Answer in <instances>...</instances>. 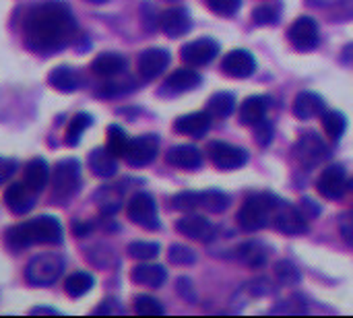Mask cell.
Listing matches in <instances>:
<instances>
[{
  "instance_id": "6da1fadb",
  "label": "cell",
  "mask_w": 353,
  "mask_h": 318,
  "mask_svg": "<svg viewBox=\"0 0 353 318\" xmlns=\"http://www.w3.org/2000/svg\"><path fill=\"white\" fill-rule=\"evenodd\" d=\"M79 33L70 6L62 0H41L23 19V39L31 52L56 54L70 46Z\"/></svg>"
},
{
  "instance_id": "7a4b0ae2",
  "label": "cell",
  "mask_w": 353,
  "mask_h": 318,
  "mask_svg": "<svg viewBox=\"0 0 353 318\" xmlns=\"http://www.w3.org/2000/svg\"><path fill=\"white\" fill-rule=\"evenodd\" d=\"M62 242V226L56 217L39 215L35 219L23 221L6 232V244L10 248H29L35 244H60Z\"/></svg>"
},
{
  "instance_id": "3957f363",
  "label": "cell",
  "mask_w": 353,
  "mask_h": 318,
  "mask_svg": "<svg viewBox=\"0 0 353 318\" xmlns=\"http://www.w3.org/2000/svg\"><path fill=\"white\" fill-rule=\"evenodd\" d=\"M279 203H281V201H279L275 195H271V192H256V195H250V197L242 203V207H240V211H238V215H236L238 226H240L244 232H259V230L267 228V226L271 223L273 213H275V209L279 207Z\"/></svg>"
},
{
  "instance_id": "277c9868",
  "label": "cell",
  "mask_w": 353,
  "mask_h": 318,
  "mask_svg": "<svg viewBox=\"0 0 353 318\" xmlns=\"http://www.w3.org/2000/svg\"><path fill=\"white\" fill-rule=\"evenodd\" d=\"M62 271H64V259L60 255H56V252H46V255L33 257L27 263L25 279L31 286L46 288V286H52L54 281H58Z\"/></svg>"
},
{
  "instance_id": "5b68a950",
  "label": "cell",
  "mask_w": 353,
  "mask_h": 318,
  "mask_svg": "<svg viewBox=\"0 0 353 318\" xmlns=\"http://www.w3.org/2000/svg\"><path fill=\"white\" fill-rule=\"evenodd\" d=\"M81 163L77 159H62L52 174V197L66 203L81 188Z\"/></svg>"
},
{
  "instance_id": "8992f818",
  "label": "cell",
  "mask_w": 353,
  "mask_h": 318,
  "mask_svg": "<svg viewBox=\"0 0 353 318\" xmlns=\"http://www.w3.org/2000/svg\"><path fill=\"white\" fill-rule=\"evenodd\" d=\"M331 155V149L327 147V143L314 132V130H308L304 132L296 147H294V159L302 166V168H316L321 161L329 159Z\"/></svg>"
},
{
  "instance_id": "52a82bcc",
  "label": "cell",
  "mask_w": 353,
  "mask_h": 318,
  "mask_svg": "<svg viewBox=\"0 0 353 318\" xmlns=\"http://www.w3.org/2000/svg\"><path fill=\"white\" fill-rule=\"evenodd\" d=\"M128 219L132 223H137L143 230H159V219H157V205L155 199L149 192H137L130 201H128Z\"/></svg>"
},
{
  "instance_id": "ba28073f",
  "label": "cell",
  "mask_w": 353,
  "mask_h": 318,
  "mask_svg": "<svg viewBox=\"0 0 353 318\" xmlns=\"http://www.w3.org/2000/svg\"><path fill=\"white\" fill-rule=\"evenodd\" d=\"M207 155L213 161V166L219 168V170H238V168L246 166V161H248L246 149L223 143V141L209 143L207 145Z\"/></svg>"
},
{
  "instance_id": "9c48e42d",
  "label": "cell",
  "mask_w": 353,
  "mask_h": 318,
  "mask_svg": "<svg viewBox=\"0 0 353 318\" xmlns=\"http://www.w3.org/2000/svg\"><path fill=\"white\" fill-rule=\"evenodd\" d=\"M271 223H273V228L277 232L288 234V236H300V234H306L308 232V219L304 217V213L300 211V207L288 205L283 201L275 209Z\"/></svg>"
},
{
  "instance_id": "30bf717a",
  "label": "cell",
  "mask_w": 353,
  "mask_h": 318,
  "mask_svg": "<svg viewBox=\"0 0 353 318\" xmlns=\"http://www.w3.org/2000/svg\"><path fill=\"white\" fill-rule=\"evenodd\" d=\"M288 39L300 52L314 50L319 46V41H321L319 23L312 17H300V19H296L292 23V27L288 29Z\"/></svg>"
},
{
  "instance_id": "8fae6325",
  "label": "cell",
  "mask_w": 353,
  "mask_h": 318,
  "mask_svg": "<svg viewBox=\"0 0 353 318\" xmlns=\"http://www.w3.org/2000/svg\"><path fill=\"white\" fill-rule=\"evenodd\" d=\"M157 153H159V139L155 135H143V137L130 139L124 159L132 168H143V166H149L157 157Z\"/></svg>"
},
{
  "instance_id": "7c38bea8",
  "label": "cell",
  "mask_w": 353,
  "mask_h": 318,
  "mask_svg": "<svg viewBox=\"0 0 353 318\" xmlns=\"http://www.w3.org/2000/svg\"><path fill=\"white\" fill-rule=\"evenodd\" d=\"M182 60L188 66H205L209 62H213V58L219 54V43L211 37H201L194 41H188L186 46H182Z\"/></svg>"
},
{
  "instance_id": "4fadbf2b",
  "label": "cell",
  "mask_w": 353,
  "mask_h": 318,
  "mask_svg": "<svg viewBox=\"0 0 353 318\" xmlns=\"http://www.w3.org/2000/svg\"><path fill=\"white\" fill-rule=\"evenodd\" d=\"M345 188H347V176H345V170L341 166L325 168L316 180V190L321 192V197H325L329 201L341 199Z\"/></svg>"
},
{
  "instance_id": "5bb4252c",
  "label": "cell",
  "mask_w": 353,
  "mask_h": 318,
  "mask_svg": "<svg viewBox=\"0 0 353 318\" xmlns=\"http://www.w3.org/2000/svg\"><path fill=\"white\" fill-rule=\"evenodd\" d=\"M221 70L234 79H248L256 70V60L248 50H232L223 56Z\"/></svg>"
},
{
  "instance_id": "9a60e30c",
  "label": "cell",
  "mask_w": 353,
  "mask_h": 318,
  "mask_svg": "<svg viewBox=\"0 0 353 318\" xmlns=\"http://www.w3.org/2000/svg\"><path fill=\"white\" fill-rule=\"evenodd\" d=\"M170 60H172V56L168 50L149 48V50L141 52V56H139V72L145 81H153L170 66Z\"/></svg>"
},
{
  "instance_id": "2e32d148",
  "label": "cell",
  "mask_w": 353,
  "mask_h": 318,
  "mask_svg": "<svg viewBox=\"0 0 353 318\" xmlns=\"http://www.w3.org/2000/svg\"><path fill=\"white\" fill-rule=\"evenodd\" d=\"M159 27L170 37H182L190 31V12L184 6H172L159 14Z\"/></svg>"
},
{
  "instance_id": "e0dca14e",
  "label": "cell",
  "mask_w": 353,
  "mask_h": 318,
  "mask_svg": "<svg viewBox=\"0 0 353 318\" xmlns=\"http://www.w3.org/2000/svg\"><path fill=\"white\" fill-rule=\"evenodd\" d=\"M201 74L192 68H178L174 70L161 85V95H182L192 91L201 85Z\"/></svg>"
},
{
  "instance_id": "ac0fdd59",
  "label": "cell",
  "mask_w": 353,
  "mask_h": 318,
  "mask_svg": "<svg viewBox=\"0 0 353 318\" xmlns=\"http://www.w3.org/2000/svg\"><path fill=\"white\" fill-rule=\"evenodd\" d=\"M4 203L14 215H25L35 207V192L25 182H12L4 190Z\"/></svg>"
},
{
  "instance_id": "d6986e66",
  "label": "cell",
  "mask_w": 353,
  "mask_h": 318,
  "mask_svg": "<svg viewBox=\"0 0 353 318\" xmlns=\"http://www.w3.org/2000/svg\"><path fill=\"white\" fill-rule=\"evenodd\" d=\"M176 232L190 238V240H211L215 234V228L209 219H205L203 215H184L182 219L176 221Z\"/></svg>"
},
{
  "instance_id": "ffe728a7",
  "label": "cell",
  "mask_w": 353,
  "mask_h": 318,
  "mask_svg": "<svg viewBox=\"0 0 353 318\" xmlns=\"http://www.w3.org/2000/svg\"><path fill=\"white\" fill-rule=\"evenodd\" d=\"M209 128H211V114L209 112H192V114L180 116L174 122V130L178 135L194 137V139L205 137Z\"/></svg>"
},
{
  "instance_id": "44dd1931",
  "label": "cell",
  "mask_w": 353,
  "mask_h": 318,
  "mask_svg": "<svg viewBox=\"0 0 353 318\" xmlns=\"http://www.w3.org/2000/svg\"><path fill=\"white\" fill-rule=\"evenodd\" d=\"M165 161L180 170H199L203 166V153L194 145H176L165 153Z\"/></svg>"
},
{
  "instance_id": "7402d4cb",
  "label": "cell",
  "mask_w": 353,
  "mask_h": 318,
  "mask_svg": "<svg viewBox=\"0 0 353 318\" xmlns=\"http://www.w3.org/2000/svg\"><path fill=\"white\" fill-rule=\"evenodd\" d=\"M128 62L122 54H114V52H103L99 54L93 62H91V70L97 74V77H103V79H114V77H120L124 70H126Z\"/></svg>"
},
{
  "instance_id": "603a6c76",
  "label": "cell",
  "mask_w": 353,
  "mask_h": 318,
  "mask_svg": "<svg viewBox=\"0 0 353 318\" xmlns=\"http://www.w3.org/2000/svg\"><path fill=\"white\" fill-rule=\"evenodd\" d=\"M292 112L300 120H310V118L321 116L325 112V101H323L321 95H316L312 91H302V93L296 95Z\"/></svg>"
},
{
  "instance_id": "cb8c5ba5",
  "label": "cell",
  "mask_w": 353,
  "mask_h": 318,
  "mask_svg": "<svg viewBox=\"0 0 353 318\" xmlns=\"http://www.w3.org/2000/svg\"><path fill=\"white\" fill-rule=\"evenodd\" d=\"M130 279L137 286H145V288H161L168 279V271L161 265H137L130 271Z\"/></svg>"
},
{
  "instance_id": "d4e9b609",
  "label": "cell",
  "mask_w": 353,
  "mask_h": 318,
  "mask_svg": "<svg viewBox=\"0 0 353 318\" xmlns=\"http://www.w3.org/2000/svg\"><path fill=\"white\" fill-rule=\"evenodd\" d=\"M267 97L263 95H250L242 101L240 110H238V116H240V122L246 124V126H254L256 122L265 120L267 116Z\"/></svg>"
},
{
  "instance_id": "484cf974",
  "label": "cell",
  "mask_w": 353,
  "mask_h": 318,
  "mask_svg": "<svg viewBox=\"0 0 353 318\" xmlns=\"http://www.w3.org/2000/svg\"><path fill=\"white\" fill-rule=\"evenodd\" d=\"M89 168L97 178H114L118 172L116 157L108 151V147H97L89 153Z\"/></svg>"
},
{
  "instance_id": "4316f807",
  "label": "cell",
  "mask_w": 353,
  "mask_h": 318,
  "mask_svg": "<svg viewBox=\"0 0 353 318\" xmlns=\"http://www.w3.org/2000/svg\"><path fill=\"white\" fill-rule=\"evenodd\" d=\"M48 178H50V166H48V161H46V159L35 157V159H31V161L27 163L23 182H25V184H27L35 195H37V192H41V190L46 188Z\"/></svg>"
},
{
  "instance_id": "83f0119b",
  "label": "cell",
  "mask_w": 353,
  "mask_h": 318,
  "mask_svg": "<svg viewBox=\"0 0 353 318\" xmlns=\"http://www.w3.org/2000/svg\"><path fill=\"white\" fill-rule=\"evenodd\" d=\"M48 83L60 91V93H74L79 87H81V77L77 74L74 68L70 66H56L50 77H48Z\"/></svg>"
},
{
  "instance_id": "f1b7e54d",
  "label": "cell",
  "mask_w": 353,
  "mask_h": 318,
  "mask_svg": "<svg viewBox=\"0 0 353 318\" xmlns=\"http://www.w3.org/2000/svg\"><path fill=\"white\" fill-rule=\"evenodd\" d=\"M238 259L244 263V265H248V267H263L265 263H267V259H269V248L263 244V242H259V240H250V242H246V244H242L240 248H238Z\"/></svg>"
},
{
  "instance_id": "f546056e",
  "label": "cell",
  "mask_w": 353,
  "mask_h": 318,
  "mask_svg": "<svg viewBox=\"0 0 353 318\" xmlns=\"http://www.w3.org/2000/svg\"><path fill=\"white\" fill-rule=\"evenodd\" d=\"M236 110V97L234 93L228 91H217L215 95H211L209 103H207V112L211 114V118H228L232 116V112Z\"/></svg>"
},
{
  "instance_id": "4dcf8cb0",
  "label": "cell",
  "mask_w": 353,
  "mask_h": 318,
  "mask_svg": "<svg viewBox=\"0 0 353 318\" xmlns=\"http://www.w3.org/2000/svg\"><path fill=\"white\" fill-rule=\"evenodd\" d=\"M93 124V118H91V114H85V112H81V114H74L72 118H70V122H68V126H66V132H64V143L68 145V147H77L79 143H81V137H83V132L89 128Z\"/></svg>"
},
{
  "instance_id": "1f68e13d",
  "label": "cell",
  "mask_w": 353,
  "mask_h": 318,
  "mask_svg": "<svg viewBox=\"0 0 353 318\" xmlns=\"http://www.w3.org/2000/svg\"><path fill=\"white\" fill-rule=\"evenodd\" d=\"M321 124H323V130L325 135L331 139V141H339L347 128V120L341 112L337 110H329V112H323L321 116Z\"/></svg>"
},
{
  "instance_id": "d6a6232c",
  "label": "cell",
  "mask_w": 353,
  "mask_h": 318,
  "mask_svg": "<svg viewBox=\"0 0 353 318\" xmlns=\"http://www.w3.org/2000/svg\"><path fill=\"white\" fill-rule=\"evenodd\" d=\"M93 284H95V279H93L91 273L77 271V273H72V275L66 277V281H64V292H66L70 298H81V296H85L87 292H91Z\"/></svg>"
},
{
  "instance_id": "836d02e7",
  "label": "cell",
  "mask_w": 353,
  "mask_h": 318,
  "mask_svg": "<svg viewBox=\"0 0 353 318\" xmlns=\"http://www.w3.org/2000/svg\"><path fill=\"white\" fill-rule=\"evenodd\" d=\"M97 203H99V211L103 215H114L118 213L120 205H122V192L116 190L114 186H103L99 192H97Z\"/></svg>"
},
{
  "instance_id": "e575fe53",
  "label": "cell",
  "mask_w": 353,
  "mask_h": 318,
  "mask_svg": "<svg viewBox=\"0 0 353 318\" xmlns=\"http://www.w3.org/2000/svg\"><path fill=\"white\" fill-rule=\"evenodd\" d=\"M230 197L221 190H205L201 192V207L209 213H223L230 207Z\"/></svg>"
},
{
  "instance_id": "d590c367",
  "label": "cell",
  "mask_w": 353,
  "mask_h": 318,
  "mask_svg": "<svg viewBox=\"0 0 353 318\" xmlns=\"http://www.w3.org/2000/svg\"><path fill=\"white\" fill-rule=\"evenodd\" d=\"M279 17H281V6L277 2H267V4H259L254 10H252V21L254 25H277L279 23Z\"/></svg>"
},
{
  "instance_id": "8d00e7d4",
  "label": "cell",
  "mask_w": 353,
  "mask_h": 318,
  "mask_svg": "<svg viewBox=\"0 0 353 318\" xmlns=\"http://www.w3.org/2000/svg\"><path fill=\"white\" fill-rule=\"evenodd\" d=\"M128 143H130V139L126 137V132L118 124L108 126V151L114 157H124Z\"/></svg>"
},
{
  "instance_id": "74e56055",
  "label": "cell",
  "mask_w": 353,
  "mask_h": 318,
  "mask_svg": "<svg viewBox=\"0 0 353 318\" xmlns=\"http://www.w3.org/2000/svg\"><path fill=\"white\" fill-rule=\"evenodd\" d=\"M273 273H275L277 281L283 284V286H298L300 279H302L300 269H298L292 261H279V263L275 265V271H273Z\"/></svg>"
},
{
  "instance_id": "f35d334b",
  "label": "cell",
  "mask_w": 353,
  "mask_h": 318,
  "mask_svg": "<svg viewBox=\"0 0 353 318\" xmlns=\"http://www.w3.org/2000/svg\"><path fill=\"white\" fill-rule=\"evenodd\" d=\"M128 255L139 261H151L159 255L157 242H132L128 244Z\"/></svg>"
},
{
  "instance_id": "ab89813d",
  "label": "cell",
  "mask_w": 353,
  "mask_h": 318,
  "mask_svg": "<svg viewBox=\"0 0 353 318\" xmlns=\"http://www.w3.org/2000/svg\"><path fill=\"white\" fill-rule=\"evenodd\" d=\"M172 207L178 209V211H192V209L201 207V192H194V190L178 192L172 199Z\"/></svg>"
},
{
  "instance_id": "60d3db41",
  "label": "cell",
  "mask_w": 353,
  "mask_h": 318,
  "mask_svg": "<svg viewBox=\"0 0 353 318\" xmlns=\"http://www.w3.org/2000/svg\"><path fill=\"white\" fill-rule=\"evenodd\" d=\"M168 259L172 265H192L196 261V255L192 248L184 246V244H172L170 246V252H168Z\"/></svg>"
},
{
  "instance_id": "b9f144b4",
  "label": "cell",
  "mask_w": 353,
  "mask_h": 318,
  "mask_svg": "<svg viewBox=\"0 0 353 318\" xmlns=\"http://www.w3.org/2000/svg\"><path fill=\"white\" fill-rule=\"evenodd\" d=\"M207 8L219 17H234L240 6H242V0H205Z\"/></svg>"
},
{
  "instance_id": "7bdbcfd3",
  "label": "cell",
  "mask_w": 353,
  "mask_h": 318,
  "mask_svg": "<svg viewBox=\"0 0 353 318\" xmlns=\"http://www.w3.org/2000/svg\"><path fill=\"white\" fill-rule=\"evenodd\" d=\"M134 312L137 315H163L165 308L161 306L159 300H155L151 296H137V300H134Z\"/></svg>"
},
{
  "instance_id": "ee69618b",
  "label": "cell",
  "mask_w": 353,
  "mask_h": 318,
  "mask_svg": "<svg viewBox=\"0 0 353 318\" xmlns=\"http://www.w3.org/2000/svg\"><path fill=\"white\" fill-rule=\"evenodd\" d=\"M273 124L271 122H267V120H261V122H256L254 124V139H256V143L261 145V147H267V145H271V141H273Z\"/></svg>"
},
{
  "instance_id": "f6af8a7d",
  "label": "cell",
  "mask_w": 353,
  "mask_h": 318,
  "mask_svg": "<svg viewBox=\"0 0 353 318\" xmlns=\"http://www.w3.org/2000/svg\"><path fill=\"white\" fill-rule=\"evenodd\" d=\"M126 85H132V81L130 83H105L95 93L99 97H116V95H122V93H126V91L132 89V87H126Z\"/></svg>"
},
{
  "instance_id": "bcb514c9",
  "label": "cell",
  "mask_w": 353,
  "mask_h": 318,
  "mask_svg": "<svg viewBox=\"0 0 353 318\" xmlns=\"http://www.w3.org/2000/svg\"><path fill=\"white\" fill-rule=\"evenodd\" d=\"M17 172V159L10 157H0V184L8 182Z\"/></svg>"
},
{
  "instance_id": "7dc6e473",
  "label": "cell",
  "mask_w": 353,
  "mask_h": 318,
  "mask_svg": "<svg viewBox=\"0 0 353 318\" xmlns=\"http://www.w3.org/2000/svg\"><path fill=\"white\" fill-rule=\"evenodd\" d=\"M93 312H95V315H114V312H116V315H122V308L118 306L116 300H110V298H108V300H103Z\"/></svg>"
},
{
  "instance_id": "c3c4849f",
  "label": "cell",
  "mask_w": 353,
  "mask_h": 318,
  "mask_svg": "<svg viewBox=\"0 0 353 318\" xmlns=\"http://www.w3.org/2000/svg\"><path fill=\"white\" fill-rule=\"evenodd\" d=\"M178 294L184 296V298L190 300V302L196 300V296H194V292H192V284H190V279H186V277H180V279H178Z\"/></svg>"
},
{
  "instance_id": "681fc988",
  "label": "cell",
  "mask_w": 353,
  "mask_h": 318,
  "mask_svg": "<svg viewBox=\"0 0 353 318\" xmlns=\"http://www.w3.org/2000/svg\"><path fill=\"white\" fill-rule=\"evenodd\" d=\"M91 230H93V223H87V221H72V234H74L77 238L89 236Z\"/></svg>"
},
{
  "instance_id": "f907efd6",
  "label": "cell",
  "mask_w": 353,
  "mask_h": 318,
  "mask_svg": "<svg viewBox=\"0 0 353 318\" xmlns=\"http://www.w3.org/2000/svg\"><path fill=\"white\" fill-rule=\"evenodd\" d=\"M300 211L304 213V217L306 219H312L314 215H319V207L314 205V201H310V199H306V201H302V205H300Z\"/></svg>"
},
{
  "instance_id": "816d5d0a",
  "label": "cell",
  "mask_w": 353,
  "mask_h": 318,
  "mask_svg": "<svg viewBox=\"0 0 353 318\" xmlns=\"http://www.w3.org/2000/svg\"><path fill=\"white\" fill-rule=\"evenodd\" d=\"M31 315H58V310L50 306H37V308H31Z\"/></svg>"
},
{
  "instance_id": "f5cc1de1",
  "label": "cell",
  "mask_w": 353,
  "mask_h": 318,
  "mask_svg": "<svg viewBox=\"0 0 353 318\" xmlns=\"http://www.w3.org/2000/svg\"><path fill=\"white\" fill-rule=\"evenodd\" d=\"M87 2H91V4H103V2H108V0H87Z\"/></svg>"
},
{
  "instance_id": "db71d44e",
  "label": "cell",
  "mask_w": 353,
  "mask_h": 318,
  "mask_svg": "<svg viewBox=\"0 0 353 318\" xmlns=\"http://www.w3.org/2000/svg\"><path fill=\"white\" fill-rule=\"evenodd\" d=\"M352 190H353V180H352Z\"/></svg>"
}]
</instances>
